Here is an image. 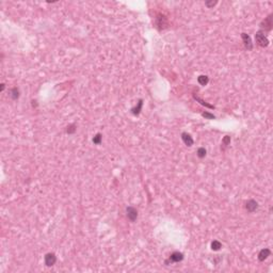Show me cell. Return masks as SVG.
Listing matches in <instances>:
<instances>
[{
	"instance_id": "2",
	"label": "cell",
	"mask_w": 273,
	"mask_h": 273,
	"mask_svg": "<svg viewBox=\"0 0 273 273\" xmlns=\"http://www.w3.org/2000/svg\"><path fill=\"white\" fill-rule=\"evenodd\" d=\"M272 26H273V22H272V14H270L268 17H266L265 19L262 20V22H260V25H259V27H260V30L264 31V32H266V31H271V29H272Z\"/></svg>"
},
{
	"instance_id": "19",
	"label": "cell",
	"mask_w": 273,
	"mask_h": 273,
	"mask_svg": "<svg viewBox=\"0 0 273 273\" xmlns=\"http://www.w3.org/2000/svg\"><path fill=\"white\" fill-rule=\"evenodd\" d=\"M217 4H218L217 0H215V1H213V0H211V1H206V2H205V6H206L208 9H212L213 6H217Z\"/></svg>"
},
{
	"instance_id": "9",
	"label": "cell",
	"mask_w": 273,
	"mask_h": 273,
	"mask_svg": "<svg viewBox=\"0 0 273 273\" xmlns=\"http://www.w3.org/2000/svg\"><path fill=\"white\" fill-rule=\"evenodd\" d=\"M271 255V251L270 249H262V250H260L258 253V256H257V258H258L259 262H265L266 259L268 258V257Z\"/></svg>"
},
{
	"instance_id": "18",
	"label": "cell",
	"mask_w": 273,
	"mask_h": 273,
	"mask_svg": "<svg viewBox=\"0 0 273 273\" xmlns=\"http://www.w3.org/2000/svg\"><path fill=\"white\" fill-rule=\"evenodd\" d=\"M231 136H225L222 139V144L224 145V146H228V145L231 144Z\"/></svg>"
},
{
	"instance_id": "21",
	"label": "cell",
	"mask_w": 273,
	"mask_h": 273,
	"mask_svg": "<svg viewBox=\"0 0 273 273\" xmlns=\"http://www.w3.org/2000/svg\"><path fill=\"white\" fill-rule=\"evenodd\" d=\"M0 85H1V89H0V91H1V92H3V91H4V88H6V84H4V83H1Z\"/></svg>"
},
{
	"instance_id": "20",
	"label": "cell",
	"mask_w": 273,
	"mask_h": 273,
	"mask_svg": "<svg viewBox=\"0 0 273 273\" xmlns=\"http://www.w3.org/2000/svg\"><path fill=\"white\" fill-rule=\"evenodd\" d=\"M202 116L205 117V119H208V120H215L216 119V115H213L212 113H209V112H203Z\"/></svg>"
},
{
	"instance_id": "11",
	"label": "cell",
	"mask_w": 273,
	"mask_h": 273,
	"mask_svg": "<svg viewBox=\"0 0 273 273\" xmlns=\"http://www.w3.org/2000/svg\"><path fill=\"white\" fill-rule=\"evenodd\" d=\"M198 84H201V85H203V86L207 85L209 82V77L206 75H200L198 77Z\"/></svg>"
},
{
	"instance_id": "13",
	"label": "cell",
	"mask_w": 273,
	"mask_h": 273,
	"mask_svg": "<svg viewBox=\"0 0 273 273\" xmlns=\"http://www.w3.org/2000/svg\"><path fill=\"white\" fill-rule=\"evenodd\" d=\"M92 141H93V143H94L95 145H99L101 142H103V134H101V132L96 134L94 136H93Z\"/></svg>"
},
{
	"instance_id": "10",
	"label": "cell",
	"mask_w": 273,
	"mask_h": 273,
	"mask_svg": "<svg viewBox=\"0 0 273 273\" xmlns=\"http://www.w3.org/2000/svg\"><path fill=\"white\" fill-rule=\"evenodd\" d=\"M142 108H143V101L142 99H139L136 106L131 109V113L134 115H139L141 113V111H142Z\"/></svg>"
},
{
	"instance_id": "15",
	"label": "cell",
	"mask_w": 273,
	"mask_h": 273,
	"mask_svg": "<svg viewBox=\"0 0 273 273\" xmlns=\"http://www.w3.org/2000/svg\"><path fill=\"white\" fill-rule=\"evenodd\" d=\"M196 155H198V157L200 159L205 158V157H206V155H207L206 148H205V147H200L198 149V152H196Z\"/></svg>"
},
{
	"instance_id": "17",
	"label": "cell",
	"mask_w": 273,
	"mask_h": 273,
	"mask_svg": "<svg viewBox=\"0 0 273 273\" xmlns=\"http://www.w3.org/2000/svg\"><path fill=\"white\" fill-rule=\"evenodd\" d=\"M193 97H194L195 101H200V103H201L202 106H205V107H207V108H210V109H215V107L211 106V105H209V103H207L206 101H204L203 99H201V98L198 97V96H195V95H193Z\"/></svg>"
},
{
	"instance_id": "14",
	"label": "cell",
	"mask_w": 273,
	"mask_h": 273,
	"mask_svg": "<svg viewBox=\"0 0 273 273\" xmlns=\"http://www.w3.org/2000/svg\"><path fill=\"white\" fill-rule=\"evenodd\" d=\"M210 246H211L212 251H219V250H221V248H222V243H221L219 240H213Z\"/></svg>"
},
{
	"instance_id": "5",
	"label": "cell",
	"mask_w": 273,
	"mask_h": 273,
	"mask_svg": "<svg viewBox=\"0 0 273 273\" xmlns=\"http://www.w3.org/2000/svg\"><path fill=\"white\" fill-rule=\"evenodd\" d=\"M44 262L47 267H52L57 262V256L55 253H47L44 256Z\"/></svg>"
},
{
	"instance_id": "7",
	"label": "cell",
	"mask_w": 273,
	"mask_h": 273,
	"mask_svg": "<svg viewBox=\"0 0 273 273\" xmlns=\"http://www.w3.org/2000/svg\"><path fill=\"white\" fill-rule=\"evenodd\" d=\"M245 209L248 210V212H255L258 209V203L255 200H249L245 203Z\"/></svg>"
},
{
	"instance_id": "1",
	"label": "cell",
	"mask_w": 273,
	"mask_h": 273,
	"mask_svg": "<svg viewBox=\"0 0 273 273\" xmlns=\"http://www.w3.org/2000/svg\"><path fill=\"white\" fill-rule=\"evenodd\" d=\"M255 41H256V44L260 47L265 48L269 46V40H268V36L266 35V33L264 31L259 30L256 32L255 34Z\"/></svg>"
},
{
	"instance_id": "16",
	"label": "cell",
	"mask_w": 273,
	"mask_h": 273,
	"mask_svg": "<svg viewBox=\"0 0 273 273\" xmlns=\"http://www.w3.org/2000/svg\"><path fill=\"white\" fill-rule=\"evenodd\" d=\"M76 130H77V126H76V124H70V125L66 127V134H75Z\"/></svg>"
},
{
	"instance_id": "8",
	"label": "cell",
	"mask_w": 273,
	"mask_h": 273,
	"mask_svg": "<svg viewBox=\"0 0 273 273\" xmlns=\"http://www.w3.org/2000/svg\"><path fill=\"white\" fill-rule=\"evenodd\" d=\"M181 140H182V142L187 145L188 147H191L193 145V143H194L193 138L191 136V134H189L188 132H182V134H181Z\"/></svg>"
},
{
	"instance_id": "12",
	"label": "cell",
	"mask_w": 273,
	"mask_h": 273,
	"mask_svg": "<svg viewBox=\"0 0 273 273\" xmlns=\"http://www.w3.org/2000/svg\"><path fill=\"white\" fill-rule=\"evenodd\" d=\"M19 94L20 92L17 88H13V89L10 90V96H11V98L13 101H17L19 98Z\"/></svg>"
},
{
	"instance_id": "3",
	"label": "cell",
	"mask_w": 273,
	"mask_h": 273,
	"mask_svg": "<svg viewBox=\"0 0 273 273\" xmlns=\"http://www.w3.org/2000/svg\"><path fill=\"white\" fill-rule=\"evenodd\" d=\"M181 260H184V254L180 253V252H173L170 255L169 259L165 260V265H169V264H173V262H180Z\"/></svg>"
},
{
	"instance_id": "6",
	"label": "cell",
	"mask_w": 273,
	"mask_h": 273,
	"mask_svg": "<svg viewBox=\"0 0 273 273\" xmlns=\"http://www.w3.org/2000/svg\"><path fill=\"white\" fill-rule=\"evenodd\" d=\"M126 215H127V218L131 222H136V219H138V210L134 207L128 206L126 208Z\"/></svg>"
},
{
	"instance_id": "4",
	"label": "cell",
	"mask_w": 273,
	"mask_h": 273,
	"mask_svg": "<svg viewBox=\"0 0 273 273\" xmlns=\"http://www.w3.org/2000/svg\"><path fill=\"white\" fill-rule=\"evenodd\" d=\"M241 39H242V42H243V45H244L245 49L249 50V51L253 50V43H252L251 36L243 32V33H241Z\"/></svg>"
}]
</instances>
